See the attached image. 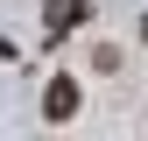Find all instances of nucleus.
Segmentation results:
<instances>
[{
  "label": "nucleus",
  "mask_w": 148,
  "mask_h": 141,
  "mask_svg": "<svg viewBox=\"0 0 148 141\" xmlns=\"http://www.w3.org/2000/svg\"><path fill=\"white\" fill-rule=\"evenodd\" d=\"M85 14H92V0H42V35H49V42H64Z\"/></svg>",
  "instance_id": "1"
},
{
  "label": "nucleus",
  "mask_w": 148,
  "mask_h": 141,
  "mask_svg": "<svg viewBox=\"0 0 148 141\" xmlns=\"http://www.w3.org/2000/svg\"><path fill=\"white\" fill-rule=\"evenodd\" d=\"M71 113H78V78H49V92H42V120H49V127H64Z\"/></svg>",
  "instance_id": "2"
},
{
  "label": "nucleus",
  "mask_w": 148,
  "mask_h": 141,
  "mask_svg": "<svg viewBox=\"0 0 148 141\" xmlns=\"http://www.w3.org/2000/svg\"><path fill=\"white\" fill-rule=\"evenodd\" d=\"M141 42H148V14H141Z\"/></svg>",
  "instance_id": "3"
}]
</instances>
